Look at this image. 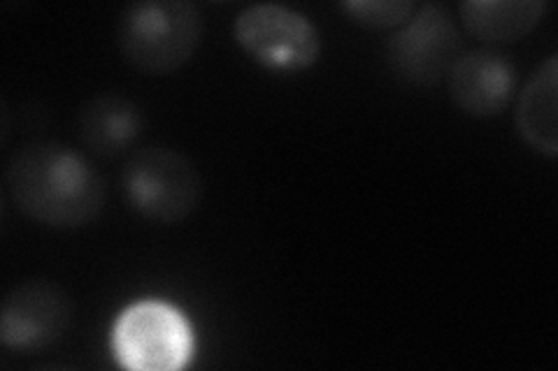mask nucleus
I'll list each match as a JSON object with an SVG mask.
<instances>
[{
    "mask_svg": "<svg viewBox=\"0 0 558 371\" xmlns=\"http://www.w3.org/2000/svg\"><path fill=\"white\" fill-rule=\"evenodd\" d=\"M10 202L26 219L75 230L94 223L105 207V182L82 153L57 143H31L5 168Z\"/></svg>",
    "mask_w": 558,
    "mask_h": 371,
    "instance_id": "obj_1",
    "label": "nucleus"
},
{
    "mask_svg": "<svg viewBox=\"0 0 558 371\" xmlns=\"http://www.w3.org/2000/svg\"><path fill=\"white\" fill-rule=\"evenodd\" d=\"M201 40L203 16L189 0H140L119 16L121 57L143 75L178 73L194 59Z\"/></svg>",
    "mask_w": 558,
    "mask_h": 371,
    "instance_id": "obj_2",
    "label": "nucleus"
},
{
    "mask_svg": "<svg viewBox=\"0 0 558 371\" xmlns=\"http://www.w3.org/2000/svg\"><path fill=\"white\" fill-rule=\"evenodd\" d=\"M121 190L135 214L151 223L178 225L198 209L203 180L184 153L147 147L137 149L126 161Z\"/></svg>",
    "mask_w": 558,
    "mask_h": 371,
    "instance_id": "obj_3",
    "label": "nucleus"
},
{
    "mask_svg": "<svg viewBox=\"0 0 558 371\" xmlns=\"http://www.w3.org/2000/svg\"><path fill=\"white\" fill-rule=\"evenodd\" d=\"M233 38L252 61L275 73H301L322 54L319 30L307 16L277 3L244 8L233 22Z\"/></svg>",
    "mask_w": 558,
    "mask_h": 371,
    "instance_id": "obj_4",
    "label": "nucleus"
},
{
    "mask_svg": "<svg viewBox=\"0 0 558 371\" xmlns=\"http://www.w3.org/2000/svg\"><path fill=\"white\" fill-rule=\"evenodd\" d=\"M191 334L184 318L159 302L135 305L114 327V356L126 369L172 371L186 364Z\"/></svg>",
    "mask_w": 558,
    "mask_h": 371,
    "instance_id": "obj_5",
    "label": "nucleus"
},
{
    "mask_svg": "<svg viewBox=\"0 0 558 371\" xmlns=\"http://www.w3.org/2000/svg\"><path fill=\"white\" fill-rule=\"evenodd\" d=\"M461 35L442 5L416 8L412 20L387 42V59L396 73L422 86H433L459 59Z\"/></svg>",
    "mask_w": 558,
    "mask_h": 371,
    "instance_id": "obj_6",
    "label": "nucleus"
},
{
    "mask_svg": "<svg viewBox=\"0 0 558 371\" xmlns=\"http://www.w3.org/2000/svg\"><path fill=\"white\" fill-rule=\"evenodd\" d=\"M73 321L65 290L47 279L14 286L0 307V344L10 350L35 353L54 346Z\"/></svg>",
    "mask_w": 558,
    "mask_h": 371,
    "instance_id": "obj_7",
    "label": "nucleus"
},
{
    "mask_svg": "<svg viewBox=\"0 0 558 371\" xmlns=\"http://www.w3.org/2000/svg\"><path fill=\"white\" fill-rule=\"evenodd\" d=\"M514 86V65L494 49L468 51L449 70V96L468 116H496L510 104Z\"/></svg>",
    "mask_w": 558,
    "mask_h": 371,
    "instance_id": "obj_8",
    "label": "nucleus"
},
{
    "mask_svg": "<svg viewBox=\"0 0 558 371\" xmlns=\"http://www.w3.org/2000/svg\"><path fill=\"white\" fill-rule=\"evenodd\" d=\"M77 131L94 153L112 158L135 143L143 131V112L126 96L100 94L80 110Z\"/></svg>",
    "mask_w": 558,
    "mask_h": 371,
    "instance_id": "obj_9",
    "label": "nucleus"
},
{
    "mask_svg": "<svg viewBox=\"0 0 558 371\" xmlns=\"http://www.w3.org/2000/svg\"><path fill=\"white\" fill-rule=\"evenodd\" d=\"M514 121L535 151L558 156V57H549L523 84Z\"/></svg>",
    "mask_w": 558,
    "mask_h": 371,
    "instance_id": "obj_10",
    "label": "nucleus"
},
{
    "mask_svg": "<svg viewBox=\"0 0 558 371\" xmlns=\"http://www.w3.org/2000/svg\"><path fill=\"white\" fill-rule=\"evenodd\" d=\"M545 0H465L459 5L463 28L477 40L517 42L543 22Z\"/></svg>",
    "mask_w": 558,
    "mask_h": 371,
    "instance_id": "obj_11",
    "label": "nucleus"
},
{
    "mask_svg": "<svg viewBox=\"0 0 558 371\" xmlns=\"http://www.w3.org/2000/svg\"><path fill=\"white\" fill-rule=\"evenodd\" d=\"M340 8L354 24L371 30L405 26L416 12V3L412 0H344Z\"/></svg>",
    "mask_w": 558,
    "mask_h": 371,
    "instance_id": "obj_12",
    "label": "nucleus"
}]
</instances>
